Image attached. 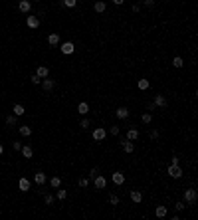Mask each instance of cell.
<instances>
[{"label":"cell","instance_id":"b9f144b4","mask_svg":"<svg viewBox=\"0 0 198 220\" xmlns=\"http://www.w3.org/2000/svg\"><path fill=\"white\" fill-rule=\"evenodd\" d=\"M154 2H157V0H143V4H145V6H149V8L154 6Z\"/></svg>","mask_w":198,"mask_h":220},{"label":"cell","instance_id":"f546056e","mask_svg":"<svg viewBox=\"0 0 198 220\" xmlns=\"http://www.w3.org/2000/svg\"><path fill=\"white\" fill-rule=\"evenodd\" d=\"M56 198H58V200H66V198H67V190H58Z\"/></svg>","mask_w":198,"mask_h":220},{"label":"cell","instance_id":"ba28073f","mask_svg":"<svg viewBox=\"0 0 198 220\" xmlns=\"http://www.w3.org/2000/svg\"><path fill=\"white\" fill-rule=\"evenodd\" d=\"M121 145H123V151H125L127 155H131L133 151H135V145H133V141H129V139H123Z\"/></svg>","mask_w":198,"mask_h":220},{"label":"cell","instance_id":"d6a6232c","mask_svg":"<svg viewBox=\"0 0 198 220\" xmlns=\"http://www.w3.org/2000/svg\"><path fill=\"white\" fill-rule=\"evenodd\" d=\"M174 208H176V210H184V208H186V202L184 200H178V202H176V204H174Z\"/></svg>","mask_w":198,"mask_h":220},{"label":"cell","instance_id":"e575fe53","mask_svg":"<svg viewBox=\"0 0 198 220\" xmlns=\"http://www.w3.org/2000/svg\"><path fill=\"white\" fill-rule=\"evenodd\" d=\"M119 131H121V129H119L117 125H111V127H109V133H111V135H119Z\"/></svg>","mask_w":198,"mask_h":220},{"label":"cell","instance_id":"9c48e42d","mask_svg":"<svg viewBox=\"0 0 198 220\" xmlns=\"http://www.w3.org/2000/svg\"><path fill=\"white\" fill-rule=\"evenodd\" d=\"M18 10H20V12H24V14H28L30 10H32L30 0H20V2H18Z\"/></svg>","mask_w":198,"mask_h":220},{"label":"cell","instance_id":"4fadbf2b","mask_svg":"<svg viewBox=\"0 0 198 220\" xmlns=\"http://www.w3.org/2000/svg\"><path fill=\"white\" fill-rule=\"evenodd\" d=\"M36 76H38L40 79H44V77H48V76H50V69H48L46 66H40L38 69H36Z\"/></svg>","mask_w":198,"mask_h":220},{"label":"cell","instance_id":"e0dca14e","mask_svg":"<svg viewBox=\"0 0 198 220\" xmlns=\"http://www.w3.org/2000/svg\"><path fill=\"white\" fill-rule=\"evenodd\" d=\"M77 113H79V115H87V113H89V103L81 101V103L77 105Z\"/></svg>","mask_w":198,"mask_h":220},{"label":"cell","instance_id":"8d00e7d4","mask_svg":"<svg viewBox=\"0 0 198 220\" xmlns=\"http://www.w3.org/2000/svg\"><path fill=\"white\" fill-rule=\"evenodd\" d=\"M44 202H46V204H52V202H53V196H52V194H44Z\"/></svg>","mask_w":198,"mask_h":220},{"label":"cell","instance_id":"7402d4cb","mask_svg":"<svg viewBox=\"0 0 198 220\" xmlns=\"http://www.w3.org/2000/svg\"><path fill=\"white\" fill-rule=\"evenodd\" d=\"M48 44H50V46H58V44H60V36H58V34H50V36H48Z\"/></svg>","mask_w":198,"mask_h":220},{"label":"cell","instance_id":"8fae6325","mask_svg":"<svg viewBox=\"0 0 198 220\" xmlns=\"http://www.w3.org/2000/svg\"><path fill=\"white\" fill-rule=\"evenodd\" d=\"M26 24H28V28H38V26H40V18H38V16H28V18H26Z\"/></svg>","mask_w":198,"mask_h":220},{"label":"cell","instance_id":"ac0fdd59","mask_svg":"<svg viewBox=\"0 0 198 220\" xmlns=\"http://www.w3.org/2000/svg\"><path fill=\"white\" fill-rule=\"evenodd\" d=\"M127 139H129V141H135V139H139V129L131 127V129L127 131Z\"/></svg>","mask_w":198,"mask_h":220},{"label":"cell","instance_id":"7bdbcfd3","mask_svg":"<svg viewBox=\"0 0 198 220\" xmlns=\"http://www.w3.org/2000/svg\"><path fill=\"white\" fill-rule=\"evenodd\" d=\"M178 161H180L178 157H173V159H170V163H173V165H178Z\"/></svg>","mask_w":198,"mask_h":220},{"label":"cell","instance_id":"d590c367","mask_svg":"<svg viewBox=\"0 0 198 220\" xmlns=\"http://www.w3.org/2000/svg\"><path fill=\"white\" fill-rule=\"evenodd\" d=\"M79 186H81V189H87V186H89V179H79Z\"/></svg>","mask_w":198,"mask_h":220},{"label":"cell","instance_id":"6da1fadb","mask_svg":"<svg viewBox=\"0 0 198 220\" xmlns=\"http://www.w3.org/2000/svg\"><path fill=\"white\" fill-rule=\"evenodd\" d=\"M182 200H184L188 206L196 204V200H198V192H196V189H186L184 194H182Z\"/></svg>","mask_w":198,"mask_h":220},{"label":"cell","instance_id":"74e56055","mask_svg":"<svg viewBox=\"0 0 198 220\" xmlns=\"http://www.w3.org/2000/svg\"><path fill=\"white\" fill-rule=\"evenodd\" d=\"M97 175H99V169H97V167H93V169H91V173H89V176H91V179H95Z\"/></svg>","mask_w":198,"mask_h":220},{"label":"cell","instance_id":"30bf717a","mask_svg":"<svg viewBox=\"0 0 198 220\" xmlns=\"http://www.w3.org/2000/svg\"><path fill=\"white\" fill-rule=\"evenodd\" d=\"M30 186H32V185H30V180L26 179V176H22V179L18 180V189L22 190V192H28V190H30Z\"/></svg>","mask_w":198,"mask_h":220},{"label":"cell","instance_id":"5bb4252c","mask_svg":"<svg viewBox=\"0 0 198 220\" xmlns=\"http://www.w3.org/2000/svg\"><path fill=\"white\" fill-rule=\"evenodd\" d=\"M115 115H117V119H127V117H129V109H127V107H119V109L115 111Z\"/></svg>","mask_w":198,"mask_h":220},{"label":"cell","instance_id":"ffe728a7","mask_svg":"<svg viewBox=\"0 0 198 220\" xmlns=\"http://www.w3.org/2000/svg\"><path fill=\"white\" fill-rule=\"evenodd\" d=\"M20 151H22V155H24L26 159H32V157H34V151H32V147H28V145H26V147L22 145V149H20Z\"/></svg>","mask_w":198,"mask_h":220},{"label":"cell","instance_id":"4316f807","mask_svg":"<svg viewBox=\"0 0 198 220\" xmlns=\"http://www.w3.org/2000/svg\"><path fill=\"white\" fill-rule=\"evenodd\" d=\"M173 66H174V68H182V66H184V60H182L180 56H174V58H173Z\"/></svg>","mask_w":198,"mask_h":220},{"label":"cell","instance_id":"d4e9b609","mask_svg":"<svg viewBox=\"0 0 198 220\" xmlns=\"http://www.w3.org/2000/svg\"><path fill=\"white\" fill-rule=\"evenodd\" d=\"M6 125H8V127L18 125V117H16V115H8V117H6Z\"/></svg>","mask_w":198,"mask_h":220},{"label":"cell","instance_id":"f35d334b","mask_svg":"<svg viewBox=\"0 0 198 220\" xmlns=\"http://www.w3.org/2000/svg\"><path fill=\"white\" fill-rule=\"evenodd\" d=\"M149 135H151V139L154 141V139H159V129H153L151 133H149Z\"/></svg>","mask_w":198,"mask_h":220},{"label":"cell","instance_id":"f6af8a7d","mask_svg":"<svg viewBox=\"0 0 198 220\" xmlns=\"http://www.w3.org/2000/svg\"><path fill=\"white\" fill-rule=\"evenodd\" d=\"M4 153V147H2V145H0V155H2Z\"/></svg>","mask_w":198,"mask_h":220},{"label":"cell","instance_id":"5b68a950","mask_svg":"<svg viewBox=\"0 0 198 220\" xmlns=\"http://www.w3.org/2000/svg\"><path fill=\"white\" fill-rule=\"evenodd\" d=\"M153 105L154 107H159V109H164V107H167V97H164V95H154V101H153Z\"/></svg>","mask_w":198,"mask_h":220},{"label":"cell","instance_id":"52a82bcc","mask_svg":"<svg viewBox=\"0 0 198 220\" xmlns=\"http://www.w3.org/2000/svg\"><path fill=\"white\" fill-rule=\"evenodd\" d=\"M91 135H93V139H95V141H103V139H105V135H107V131L103 129V127H97V129H93V133H91Z\"/></svg>","mask_w":198,"mask_h":220},{"label":"cell","instance_id":"9a60e30c","mask_svg":"<svg viewBox=\"0 0 198 220\" xmlns=\"http://www.w3.org/2000/svg\"><path fill=\"white\" fill-rule=\"evenodd\" d=\"M40 83H42V87H44V91H52V89H53V79H48V77H44Z\"/></svg>","mask_w":198,"mask_h":220},{"label":"cell","instance_id":"d6986e66","mask_svg":"<svg viewBox=\"0 0 198 220\" xmlns=\"http://www.w3.org/2000/svg\"><path fill=\"white\" fill-rule=\"evenodd\" d=\"M154 216H157V218H164V216H167V206H157V208H154Z\"/></svg>","mask_w":198,"mask_h":220},{"label":"cell","instance_id":"836d02e7","mask_svg":"<svg viewBox=\"0 0 198 220\" xmlns=\"http://www.w3.org/2000/svg\"><path fill=\"white\" fill-rule=\"evenodd\" d=\"M109 204H113V206L119 204V196H117V194H111V196H109Z\"/></svg>","mask_w":198,"mask_h":220},{"label":"cell","instance_id":"4dcf8cb0","mask_svg":"<svg viewBox=\"0 0 198 220\" xmlns=\"http://www.w3.org/2000/svg\"><path fill=\"white\" fill-rule=\"evenodd\" d=\"M141 121L147 125V123H151V121H153V115H151V113H143V115H141Z\"/></svg>","mask_w":198,"mask_h":220},{"label":"cell","instance_id":"484cf974","mask_svg":"<svg viewBox=\"0 0 198 220\" xmlns=\"http://www.w3.org/2000/svg\"><path fill=\"white\" fill-rule=\"evenodd\" d=\"M20 135H22V137H30L32 135V127L22 125V127H20Z\"/></svg>","mask_w":198,"mask_h":220},{"label":"cell","instance_id":"83f0119b","mask_svg":"<svg viewBox=\"0 0 198 220\" xmlns=\"http://www.w3.org/2000/svg\"><path fill=\"white\" fill-rule=\"evenodd\" d=\"M149 85H151V83H149V79H139V89H141V91H147Z\"/></svg>","mask_w":198,"mask_h":220},{"label":"cell","instance_id":"cb8c5ba5","mask_svg":"<svg viewBox=\"0 0 198 220\" xmlns=\"http://www.w3.org/2000/svg\"><path fill=\"white\" fill-rule=\"evenodd\" d=\"M50 185H52V189H60V185H62V176H52V179H50Z\"/></svg>","mask_w":198,"mask_h":220},{"label":"cell","instance_id":"ee69618b","mask_svg":"<svg viewBox=\"0 0 198 220\" xmlns=\"http://www.w3.org/2000/svg\"><path fill=\"white\" fill-rule=\"evenodd\" d=\"M123 2H125V0H113V4H117V6H121Z\"/></svg>","mask_w":198,"mask_h":220},{"label":"cell","instance_id":"2e32d148","mask_svg":"<svg viewBox=\"0 0 198 220\" xmlns=\"http://www.w3.org/2000/svg\"><path fill=\"white\" fill-rule=\"evenodd\" d=\"M105 8H107V4L103 2V0H97V2L93 4V10H95V12H97V14H101V12H105Z\"/></svg>","mask_w":198,"mask_h":220},{"label":"cell","instance_id":"1f68e13d","mask_svg":"<svg viewBox=\"0 0 198 220\" xmlns=\"http://www.w3.org/2000/svg\"><path fill=\"white\" fill-rule=\"evenodd\" d=\"M76 4H77V0H63V6L66 8H76Z\"/></svg>","mask_w":198,"mask_h":220},{"label":"cell","instance_id":"ab89813d","mask_svg":"<svg viewBox=\"0 0 198 220\" xmlns=\"http://www.w3.org/2000/svg\"><path fill=\"white\" fill-rule=\"evenodd\" d=\"M30 82H32V83H36V85H38V83L42 82V79H40V77H38V76H36V73H34V76H32V77H30Z\"/></svg>","mask_w":198,"mask_h":220},{"label":"cell","instance_id":"7c38bea8","mask_svg":"<svg viewBox=\"0 0 198 220\" xmlns=\"http://www.w3.org/2000/svg\"><path fill=\"white\" fill-rule=\"evenodd\" d=\"M131 200L135 202V204H141L143 202V192L141 190H131Z\"/></svg>","mask_w":198,"mask_h":220},{"label":"cell","instance_id":"f1b7e54d","mask_svg":"<svg viewBox=\"0 0 198 220\" xmlns=\"http://www.w3.org/2000/svg\"><path fill=\"white\" fill-rule=\"evenodd\" d=\"M89 125H91V121H89L87 117H83V119L79 121V127H81V129H89Z\"/></svg>","mask_w":198,"mask_h":220},{"label":"cell","instance_id":"603a6c76","mask_svg":"<svg viewBox=\"0 0 198 220\" xmlns=\"http://www.w3.org/2000/svg\"><path fill=\"white\" fill-rule=\"evenodd\" d=\"M34 182H36V185H44V182H46V175L44 173H36L34 175Z\"/></svg>","mask_w":198,"mask_h":220},{"label":"cell","instance_id":"44dd1931","mask_svg":"<svg viewBox=\"0 0 198 220\" xmlns=\"http://www.w3.org/2000/svg\"><path fill=\"white\" fill-rule=\"evenodd\" d=\"M12 111H14V115H16V117H20V115H24V113H26L24 105H20V103H16V105L12 107Z\"/></svg>","mask_w":198,"mask_h":220},{"label":"cell","instance_id":"7a4b0ae2","mask_svg":"<svg viewBox=\"0 0 198 220\" xmlns=\"http://www.w3.org/2000/svg\"><path fill=\"white\" fill-rule=\"evenodd\" d=\"M167 173H168L170 179H180V176H182V169H180V165H173V163H170Z\"/></svg>","mask_w":198,"mask_h":220},{"label":"cell","instance_id":"3957f363","mask_svg":"<svg viewBox=\"0 0 198 220\" xmlns=\"http://www.w3.org/2000/svg\"><path fill=\"white\" fill-rule=\"evenodd\" d=\"M93 186H95L97 190H103L105 186H107V179H105L103 175H97V176L93 179Z\"/></svg>","mask_w":198,"mask_h":220},{"label":"cell","instance_id":"8992f818","mask_svg":"<svg viewBox=\"0 0 198 220\" xmlns=\"http://www.w3.org/2000/svg\"><path fill=\"white\" fill-rule=\"evenodd\" d=\"M111 180H113V182H115L117 186H121L123 182H125V175H123L121 171H115V173L111 175Z\"/></svg>","mask_w":198,"mask_h":220},{"label":"cell","instance_id":"60d3db41","mask_svg":"<svg viewBox=\"0 0 198 220\" xmlns=\"http://www.w3.org/2000/svg\"><path fill=\"white\" fill-rule=\"evenodd\" d=\"M12 147L16 149V151H20V149H22V143H20V141H12Z\"/></svg>","mask_w":198,"mask_h":220},{"label":"cell","instance_id":"277c9868","mask_svg":"<svg viewBox=\"0 0 198 220\" xmlns=\"http://www.w3.org/2000/svg\"><path fill=\"white\" fill-rule=\"evenodd\" d=\"M60 50H62V54L69 56V54H73V52H76V44H73V42H63V44L60 46Z\"/></svg>","mask_w":198,"mask_h":220}]
</instances>
